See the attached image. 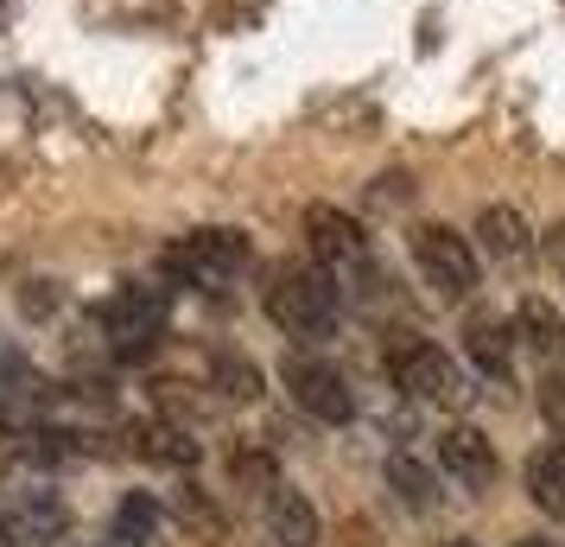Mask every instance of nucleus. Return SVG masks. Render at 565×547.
Returning <instances> with one entry per match:
<instances>
[{
    "instance_id": "nucleus-1",
    "label": "nucleus",
    "mask_w": 565,
    "mask_h": 547,
    "mask_svg": "<svg viewBox=\"0 0 565 547\" xmlns=\"http://www.w3.org/2000/svg\"><path fill=\"white\" fill-rule=\"evenodd\" d=\"M267 318L280 325L286 338H331V332H337V287H331V274H324V267H299V261L274 267Z\"/></svg>"
},
{
    "instance_id": "nucleus-2",
    "label": "nucleus",
    "mask_w": 565,
    "mask_h": 547,
    "mask_svg": "<svg viewBox=\"0 0 565 547\" xmlns=\"http://www.w3.org/2000/svg\"><path fill=\"white\" fill-rule=\"evenodd\" d=\"M387 376L401 382V389L413 395V401H438V408H458L463 395V369L438 350V344L413 338V332H401V338L387 344Z\"/></svg>"
},
{
    "instance_id": "nucleus-3",
    "label": "nucleus",
    "mask_w": 565,
    "mask_h": 547,
    "mask_svg": "<svg viewBox=\"0 0 565 547\" xmlns=\"http://www.w3.org/2000/svg\"><path fill=\"white\" fill-rule=\"evenodd\" d=\"M103 325H108V344L121 357H147L159 344V332H166V287H147V281L121 287L103 306Z\"/></svg>"
},
{
    "instance_id": "nucleus-4",
    "label": "nucleus",
    "mask_w": 565,
    "mask_h": 547,
    "mask_svg": "<svg viewBox=\"0 0 565 547\" xmlns=\"http://www.w3.org/2000/svg\"><path fill=\"white\" fill-rule=\"evenodd\" d=\"M413 261H419V274H426L445 299L477 293V249H470L458 230H445V223H419V230H413Z\"/></svg>"
},
{
    "instance_id": "nucleus-5",
    "label": "nucleus",
    "mask_w": 565,
    "mask_h": 547,
    "mask_svg": "<svg viewBox=\"0 0 565 547\" xmlns=\"http://www.w3.org/2000/svg\"><path fill=\"white\" fill-rule=\"evenodd\" d=\"M286 395L306 408L311 420H324V427H343V420L356 414V395L343 382V369L318 364V357H286Z\"/></svg>"
},
{
    "instance_id": "nucleus-6",
    "label": "nucleus",
    "mask_w": 565,
    "mask_h": 547,
    "mask_svg": "<svg viewBox=\"0 0 565 547\" xmlns=\"http://www.w3.org/2000/svg\"><path fill=\"white\" fill-rule=\"evenodd\" d=\"M306 242H311V261H318L324 274H350V267L369 261L362 223L350 217V210H337V204H311L306 210Z\"/></svg>"
},
{
    "instance_id": "nucleus-7",
    "label": "nucleus",
    "mask_w": 565,
    "mask_h": 547,
    "mask_svg": "<svg viewBox=\"0 0 565 547\" xmlns=\"http://www.w3.org/2000/svg\"><path fill=\"white\" fill-rule=\"evenodd\" d=\"M242 261H248V235L242 230H191L179 249L166 255V267L184 274V281H230Z\"/></svg>"
},
{
    "instance_id": "nucleus-8",
    "label": "nucleus",
    "mask_w": 565,
    "mask_h": 547,
    "mask_svg": "<svg viewBox=\"0 0 565 547\" xmlns=\"http://www.w3.org/2000/svg\"><path fill=\"white\" fill-rule=\"evenodd\" d=\"M438 471L463 491H489L495 484V445H489L483 427H445L438 433Z\"/></svg>"
},
{
    "instance_id": "nucleus-9",
    "label": "nucleus",
    "mask_w": 565,
    "mask_h": 547,
    "mask_svg": "<svg viewBox=\"0 0 565 547\" xmlns=\"http://www.w3.org/2000/svg\"><path fill=\"white\" fill-rule=\"evenodd\" d=\"M267 528H274V541L280 547H318V509H311L306 491H292V484H274L267 491Z\"/></svg>"
},
{
    "instance_id": "nucleus-10",
    "label": "nucleus",
    "mask_w": 565,
    "mask_h": 547,
    "mask_svg": "<svg viewBox=\"0 0 565 547\" xmlns=\"http://www.w3.org/2000/svg\"><path fill=\"white\" fill-rule=\"evenodd\" d=\"M514 332L502 313H477L470 325H463V350H470V364L483 369V376H509V364H514Z\"/></svg>"
},
{
    "instance_id": "nucleus-11",
    "label": "nucleus",
    "mask_w": 565,
    "mask_h": 547,
    "mask_svg": "<svg viewBox=\"0 0 565 547\" xmlns=\"http://www.w3.org/2000/svg\"><path fill=\"white\" fill-rule=\"evenodd\" d=\"M7 528H13V541L20 547H52L57 535H64V503H57L52 491H20V503H13V516H7Z\"/></svg>"
},
{
    "instance_id": "nucleus-12",
    "label": "nucleus",
    "mask_w": 565,
    "mask_h": 547,
    "mask_svg": "<svg viewBox=\"0 0 565 547\" xmlns=\"http://www.w3.org/2000/svg\"><path fill=\"white\" fill-rule=\"evenodd\" d=\"M527 496H534L540 509L553 522H565V445H540L534 459H527Z\"/></svg>"
},
{
    "instance_id": "nucleus-13",
    "label": "nucleus",
    "mask_w": 565,
    "mask_h": 547,
    "mask_svg": "<svg viewBox=\"0 0 565 547\" xmlns=\"http://www.w3.org/2000/svg\"><path fill=\"white\" fill-rule=\"evenodd\" d=\"M514 332H521V344H534L540 357H565V318H559L553 299L527 293V299H521V313H514Z\"/></svg>"
},
{
    "instance_id": "nucleus-14",
    "label": "nucleus",
    "mask_w": 565,
    "mask_h": 547,
    "mask_svg": "<svg viewBox=\"0 0 565 547\" xmlns=\"http://www.w3.org/2000/svg\"><path fill=\"white\" fill-rule=\"evenodd\" d=\"M477 235H483V249L495 261H521L534 242H527V223H521V210L509 204H489L483 217H477Z\"/></svg>"
},
{
    "instance_id": "nucleus-15",
    "label": "nucleus",
    "mask_w": 565,
    "mask_h": 547,
    "mask_svg": "<svg viewBox=\"0 0 565 547\" xmlns=\"http://www.w3.org/2000/svg\"><path fill=\"white\" fill-rule=\"evenodd\" d=\"M387 484H394V496H401L407 509H419V516L438 509V477L419 465V459H407V452H394V459H387Z\"/></svg>"
},
{
    "instance_id": "nucleus-16",
    "label": "nucleus",
    "mask_w": 565,
    "mask_h": 547,
    "mask_svg": "<svg viewBox=\"0 0 565 547\" xmlns=\"http://www.w3.org/2000/svg\"><path fill=\"white\" fill-rule=\"evenodd\" d=\"M159 528V503L147 491H128L121 509H115V547H147Z\"/></svg>"
},
{
    "instance_id": "nucleus-17",
    "label": "nucleus",
    "mask_w": 565,
    "mask_h": 547,
    "mask_svg": "<svg viewBox=\"0 0 565 547\" xmlns=\"http://www.w3.org/2000/svg\"><path fill=\"white\" fill-rule=\"evenodd\" d=\"M147 459L159 465H198V440L179 427H147Z\"/></svg>"
},
{
    "instance_id": "nucleus-18",
    "label": "nucleus",
    "mask_w": 565,
    "mask_h": 547,
    "mask_svg": "<svg viewBox=\"0 0 565 547\" xmlns=\"http://www.w3.org/2000/svg\"><path fill=\"white\" fill-rule=\"evenodd\" d=\"M210 376H216V389L230 395V401H255V395H260V369L242 364V357H216Z\"/></svg>"
},
{
    "instance_id": "nucleus-19",
    "label": "nucleus",
    "mask_w": 565,
    "mask_h": 547,
    "mask_svg": "<svg viewBox=\"0 0 565 547\" xmlns=\"http://www.w3.org/2000/svg\"><path fill=\"white\" fill-rule=\"evenodd\" d=\"M540 414L565 433V369H546V382H540Z\"/></svg>"
},
{
    "instance_id": "nucleus-20",
    "label": "nucleus",
    "mask_w": 565,
    "mask_h": 547,
    "mask_svg": "<svg viewBox=\"0 0 565 547\" xmlns=\"http://www.w3.org/2000/svg\"><path fill=\"white\" fill-rule=\"evenodd\" d=\"M546 255H553V267L565 274V223H553V235H546Z\"/></svg>"
},
{
    "instance_id": "nucleus-21",
    "label": "nucleus",
    "mask_w": 565,
    "mask_h": 547,
    "mask_svg": "<svg viewBox=\"0 0 565 547\" xmlns=\"http://www.w3.org/2000/svg\"><path fill=\"white\" fill-rule=\"evenodd\" d=\"M514 547H559V541H546V535H521Z\"/></svg>"
},
{
    "instance_id": "nucleus-22",
    "label": "nucleus",
    "mask_w": 565,
    "mask_h": 547,
    "mask_svg": "<svg viewBox=\"0 0 565 547\" xmlns=\"http://www.w3.org/2000/svg\"><path fill=\"white\" fill-rule=\"evenodd\" d=\"M0 547H20L13 541V528H7V516H0Z\"/></svg>"
},
{
    "instance_id": "nucleus-23",
    "label": "nucleus",
    "mask_w": 565,
    "mask_h": 547,
    "mask_svg": "<svg viewBox=\"0 0 565 547\" xmlns=\"http://www.w3.org/2000/svg\"><path fill=\"white\" fill-rule=\"evenodd\" d=\"M445 547H477V541H445Z\"/></svg>"
}]
</instances>
